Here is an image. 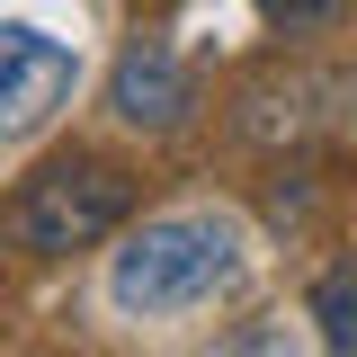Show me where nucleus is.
<instances>
[{
    "mask_svg": "<svg viewBox=\"0 0 357 357\" xmlns=\"http://www.w3.org/2000/svg\"><path fill=\"white\" fill-rule=\"evenodd\" d=\"M241 250H250V232H241V215H223V206L152 215L126 250H116L107 295H116V312H134V321H170V312L215 304L223 286L241 277Z\"/></svg>",
    "mask_w": 357,
    "mask_h": 357,
    "instance_id": "nucleus-1",
    "label": "nucleus"
},
{
    "mask_svg": "<svg viewBox=\"0 0 357 357\" xmlns=\"http://www.w3.org/2000/svg\"><path fill=\"white\" fill-rule=\"evenodd\" d=\"M126 215H134V178L116 161H98V152H63V161H45V170L18 178L9 241L27 259H72V250H98Z\"/></svg>",
    "mask_w": 357,
    "mask_h": 357,
    "instance_id": "nucleus-2",
    "label": "nucleus"
},
{
    "mask_svg": "<svg viewBox=\"0 0 357 357\" xmlns=\"http://www.w3.org/2000/svg\"><path fill=\"white\" fill-rule=\"evenodd\" d=\"M357 116V72L349 63H259L232 89V134L259 152H304L321 134H340Z\"/></svg>",
    "mask_w": 357,
    "mask_h": 357,
    "instance_id": "nucleus-3",
    "label": "nucleus"
},
{
    "mask_svg": "<svg viewBox=\"0 0 357 357\" xmlns=\"http://www.w3.org/2000/svg\"><path fill=\"white\" fill-rule=\"evenodd\" d=\"M188 107H197V81H188L178 45H170V36L126 45V63L107 72V116L134 126V134H178V126H188Z\"/></svg>",
    "mask_w": 357,
    "mask_h": 357,
    "instance_id": "nucleus-4",
    "label": "nucleus"
},
{
    "mask_svg": "<svg viewBox=\"0 0 357 357\" xmlns=\"http://www.w3.org/2000/svg\"><path fill=\"white\" fill-rule=\"evenodd\" d=\"M63 98H72V54L45 27H9L0 36V134L9 143H36Z\"/></svg>",
    "mask_w": 357,
    "mask_h": 357,
    "instance_id": "nucleus-5",
    "label": "nucleus"
},
{
    "mask_svg": "<svg viewBox=\"0 0 357 357\" xmlns=\"http://www.w3.org/2000/svg\"><path fill=\"white\" fill-rule=\"evenodd\" d=\"M312 331H321L331 357H357V250L312 286Z\"/></svg>",
    "mask_w": 357,
    "mask_h": 357,
    "instance_id": "nucleus-6",
    "label": "nucleus"
},
{
    "mask_svg": "<svg viewBox=\"0 0 357 357\" xmlns=\"http://www.w3.org/2000/svg\"><path fill=\"white\" fill-rule=\"evenodd\" d=\"M206 357H304V349H295V331H286V321H241V331H223Z\"/></svg>",
    "mask_w": 357,
    "mask_h": 357,
    "instance_id": "nucleus-7",
    "label": "nucleus"
},
{
    "mask_svg": "<svg viewBox=\"0 0 357 357\" xmlns=\"http://www.w3.org/2000/svg\"><path fill=\"white\" fill-rule=\"evenodd\" d=\"M259 18L277 27V36H312V27L340 18V0H259Z\"/></svg>",
    "mask_w": 357,
    "mask_h": 357,
    "instance_id": "nucleus-8",
    "label": "nucleus"
}]
</instances>
